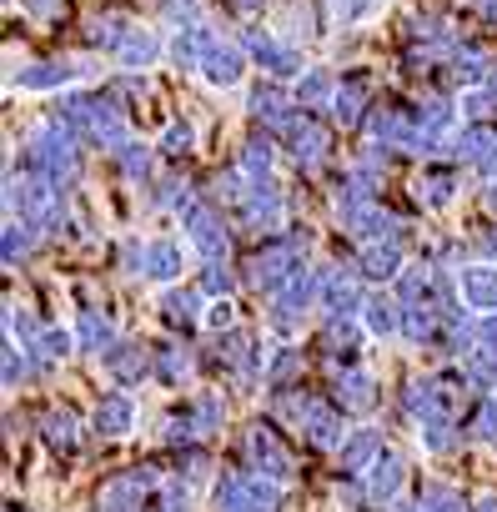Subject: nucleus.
<instances>
[{
	"label": "nucleus",
	"instance_id": "obj_2",
	"mask_svg": "<svg viewBox=\"0 0 497 512\" xmlns=\"http://www.w3.org/2000/svg\"><path fill=\"white\" fill-rule=\"evenodd\" d=\"M201 81L206 86H236L241 81V71H246V46H236V41H221V36H206V51H201Z\"/></svg>",
	"mask_w": 497,
	"mask_h": 512
},
{
	"label": "nucleus",
	"instance_id": "obj_16",
	"mask_svg": "<svg viewBox=\"0 0 497 512\" xmlns=\"http://www.w3.org/2000/svg\"><path fill=\"white\" fill-rule=\"evenodd\" d=\"M46 447L61 452V457H76L81 452V417H76V407H56L46 417Z\"/></svg>",
	"mask_w": 497,
	"mask_h": 512
},
{
	"label": "nucleus",
	"instance_id": "obj_28",
	"mask_svg": "<svg viewBox=\"0 0 497 512\" xmlns=\"http://www.w3.org/2000/svg\"><path fill=\"white\" fill-rule=\"evenodd\" d=\"M196 307H201L196 292H166V297H161V317H166L171 327H196V317H201Z\"/></svg>",
	"mask_w": 497,
	"mask_h": 512
},
{
	"label": "nucleus",
	"instance_id": "obj_24",
	"mask_svg": "<svg viewBox=\"0 0 497 512\" xmlns=\"http://www.w3.org/2000/svg\"><path fill=\"white\" fill-rule=\"evenodd\" d=\"M417 437H422V447H427L432 457H447V452L462 442V432H457L452 417H422V422H417Z\"/></svg>",
	"mask_w": 497,
	"mask_h": 512
},
{
	"label": "nucleus",
	"instance_id": "obj_22",
	"mask_svg": "<svg viewBox=\"0 0 497 512\" xmlns=\"http://www.w3.org/2000/svg\"><path fill=\"white\" fill-rule=\"evenodd\" d=\"M452 191H457V171L452 166H427L417 176V201H427V206H447Z\"/></svg>",
	"mask_w": 497,
	"mask_h": 512
},
{
	"label": "nucleus",
	"instance_id": "obj_39",
	"mask_svg": "<svg viewBox=\"0 0 497 512\" xmlns=\"http://www.w3.org/2000/svg\"><path fill=\"white\" fill-rule=\"evenodd\" d=\"M482 251H487V256H497V231H492V236H482Z\"/></svg>",
	"mask_w": 497,
	"mask_h": 512
},
{
	"label": "nucleus",
	"instance_id": "obj_14",
	"mask_svg": "<svg viewBox=\"0 0 497 512\" xmlns=\"http://www.w3.org/2000/svg\"><path fill=\"white\" fill-rule=\"evenodd\" d=\"M81 71L71 66V61H36V66H26L21 76H16V86L21 91H61V86H71Z\"/></svg>",
	"mask_w": 497,
	"mask_h": 512
},
{
	"label": "nucleus",
	"instance_id": "obj_6",
	"mask_svg": "<svg viewBox=\"0 0 497 512\" xmlns=\"http://www.w3.org/2000/svg\"><path fill=\"white\" fill-rule=\"evenodd\" d=\"M362 487H367V502H397V492L407 487V462L397 452H382L367 472H362Z\"/></svg>",
	"mask_w": 497,
	"mask_h": 512
},
{
	"label": "nucleus",
	"instance_id": "obj_15",
	"mask_svg": "<svg viewBox=\"0 0 497 512\" xmlns=\"http://www.w3.org/2000/svg\"><path fill=\"white\" fill-rule=\"evenodd\" d=\"M342 412H367L372 402H377V382L362 372V367H347L342 377H337V397H332Z\"/></svg>",
	"mask_w": 497,
	"mask_h": 512
},
{
	"label": "nucleus",
	"instance_id": "obj_1",
	"mask_svg": "<svg viewBox=\"0 0 497 512\" xmlns=\"http://www.w3.org/2000/svg\"><path fill=\"white\" fill-rule=\"evenodd\" d=\"M302 272V246H297V236H272L252 262H246V282H252L257 292H267V297H277L292 277Z\"/></svg>",
	"mask_w": 497,
	"mask_h": 512
},
{
	"label": "nucleus",
	"instance_id": "obj_20",
	"mask_svg": "<svg viewBox=\"0 0 497 512\" xmlns=\"http://www.w3.org/2000/svg\"><path fill=\"white\" fill-rule=\"evenodd\" d=\"M141 272H146L151 282H176V277H181V241H151Z\"/></svg>",
	"mask_w": 497,
	"mask_h": 512
},
{
	"label": "nucleus",
	"instance_id": "obj_31",
	"mask_svg": "<svg viewBox=\"0 0 497 512\" xmlns=\"http://www.w3.org/2000/svg\"><path fill=\"white\" fill-rule=\"evenodd\" d=\"M272 161H277V146H272L267 136L246 141V151H241V171H246V176H267V171H272Z\"/></svg>",
	"mask_w": 497,
	"mask_h": 512
},
{
	"label": "nucleus",
	"instance_id": "obj_27",
	"mask_svg": "<svg viewBox=\"0 0 497 512\" xmlns=\"http://www.w3.org/2000/svg\"><path fill=\"white\" fill-rule=\"evenodd\" d=\"M327 96H337V86H332L327 71H302V76H297V106H302V111H317Z\"/></svg>",
	"mask_w": 497,
	"mask_h": 512
},
{
	"label": "nucleus",
	"instance_id": "obj_34",
	"mask_svg": "<svg viewBox=\"0 0 497 512\" xmlns=\"http://www.w3.org/2000/svg\"><path fill=\"white\" fill-rule=\"evenodd\" d=\"M116 156H121V171H126L131 181H141V176L151 171V151H146V146H136V141H131V146H121Z\"/></svg>",
	"mask_w": 497,
	"mask_h": 512
},
{
	"label": "nucleus",
	"instance_id": "obj_37",
	"mask_svg": "<svg viewBox=\"0 0 497 512\" xmlns=\"http://www.w3.org/2000/svg\"><path fill=\"white\" fill-rule=\"evenodd\" d=\"M206 327H216V332H231V302H226V297H216V302L206 307Z\"/></svg>",
	"mask_w": 497,
	"mask_h": 512
},
{
	"label": "nucleus",
	"instance_id": "obj_5",
	"mask_svg": "<svg viewBox=\"0 0 497 512\" xmlns=\"http://www.w3.org/2000/svg\"><path fill=\"white\" fill-rule=\"evenodd\" d=\"M181 226H186V241L206 256V262H221L226 256V226H221V216L211 211V206H186L181 211Z\"/></svg>",
	"mask_w": 497,
	"mask_h": 512
},
{
	"label": "nucleus",
	"instance_id": "obj_13",
	"mask_svg": "<svg viewBox=\"0 0 497 512\" xmlns=\"http://www.w3.org/2000/svg\"><path fill=\"white\" fill-rule=\"evenodd\" d=\"M327 126H317L307 111H302V121H292V161L297 166H317L322 156H327Z\"/></svg>",
	"mask_w": 497,
	"mask_h": 512
},
{
	"label": "nucleus",
	"instance_id": "obj_17",
	"mask_svg": "<svg viewBox=\"0 0 497 512\" xmlns=\"http://www.w3.org/2000/svg\"><path fill=\"white\" fill-rule=\"evenodd\" d=\"M362 327H367L372 337H392V332H402V302H392V297H382V292L362 297Z\"/></svg>",
	"mask_w": 497,
	"mask_h": 512
},
{
	"label": "nucleus",
	"instance_id": "obj_33",
	"mask_svg": "<svg viewBox=\"0 0 497 512\" xmlns=\"http://www.w3.org/2000/svg\"><path fill=\"white\" fill-rule=\"evenodd\" d=\"M382 6H387V0H337V21H342V26H357V21L377 16Z\"/></svg>",
	"mask_w": 497,
	"mask_h": 512
},
{
	"label": "nucleus",
	"instance_id": "obj_36",
	"mask_svg": "<svg viewBox=\"0 0 497 512\" xmlns=\"http://www.w3.org/2000/svg\"><path fill=\"white\" fill-rule=\"evenodd\" d=\"M191 141H196V131H191L186 121H171V126H166V136H161V151H171V156H176V151H186Z\"/></svg>",
	"mask_w": 497,
	"mask_h": 512
},
{
	"label": "nucleus",
	"instance_id": "obj_23",
	"mask_svg": "<svg viewBox=\"0 0 497 512\" xmlns=\"http://www.w3.org/2000/svg\"><path fill=\"white\" fill-rule=\"evenodd\" d=\"M71 347H76V332H61V327H41V337L31 342V352H36L41 372H51L56 362H66V357H71Z\"/></svg>",
	"mask_w": 497,
	"mask_h": 512
},
{
	"label": "nucleus",
	"instance_id": "obj_21",
	"mask_svg": "<svg viewBox=\"0 0 497 512\" xmlns=\"http://www.w3.org/2000/svg\"><path fill=\"white\" fill-rule=\"evenodd\" d=\"M246 111H252L257 121H272V126H282V121H292V96H287L282 86H262V91H252Z\"/></svg>",
	"mask_w": 497,
	"mask_h": 512
},
{
	"label": "nucleus",
	"instance_id": "obj_25",
	"mask_svg": "<svg viewBox=\"0 0 497 512\" xmlns=\"http://www.w3.org/2000/svg\"><path fill=\"white\" fill-rule=\"evenodd\" d=\"M191 372H196V357H191V347H166V352H156V382H166V387H181Z\"/></svg>",
	"mask_w": 497,
	"mask_h": 512
},
{
	"label": "nucleus",
	"instance_id": "obj_9",
	"mask_svg": "<svg viewBox=\"0 0 497 512\" xmlns=\"http://www.w3.org/2000/svg\"><path fill=\"white\" fill-rule=\"evenodd\" d=\"M297 427L307 432L312 447H342V442H347V432H342V407H337V402H312Z\"/></svg>",
	"mask_w": 497,
	"mask_h": 512
},
{
	"label": "nucleus",
	"instance_id": "obj_26",
	"mask_svg": "<svg viewBox=\"0 0 497 512\" xmlns=\"http://www.w3.org/2000/svg\"><path fill=\"white\" fill-rule=\"evenodd\" d=\"M186 412H191V422H196L201 437H206V432H221V422H226V402H221V392H196V397L186 402Z\"/></svg>",
	"mask_w": 497,
	"mask_h": 512
},
{
	"label": "nucleus",
	"instance_id": "obj_38",
	"mask_svg": "<svg viewBox=\"0 0 497 512\" xmlns=\"http://www.w3.org/2000/svg\"><path fill=\"white\" fill-rule=\"evenodd\" d=\"M472 512H497V497H492V492H482V497L472 502Z\"/></svg>",
	"mask_w": 497,
	"mask_h": 512
},
{
	"label": "nucleus",
	"instance_id": "obj_10",
	"mask_svg": "<svg viewBox=\"0 0 497 512\" xmlns=\"http://www.w3.org/2000/svg\"><path fill=\"white\" fill-rule=\"evenodd\" d=\"M111 56L126 66V71H151L156 61H161V41H156V31H141V26H131L116 46H111Z\"/></svg>",
	"mask_w": 497,
	"mask_h": 512
},
{
	"label": "nucleus",
	"instance_id": "obj_12",
	"mask_svg": "<svg viewBox=\"0 0 497 512\" xmlns=\"http://www.w3.org/2000/svg\"><path fill=\"white\" fill-rule=\"evenodd\" d=\"M457 287H462L467 312H477V317L497 312V267H467Z\"/></svg>",
	"mask_w": 497,
	"mask_h": 512
},
{
	"label": "nucleus",
	"instance_id": "obj_3",
	"mask_svg": "<svg viewBox=\"0 0 497 512\" xmlns=\"http://www.w3.org/2000/svg\"><path fill=\"white\" fill-rule=\"evenodd\" d=\"M246 452H252V462H257V472L262 477H272V482H292V452H287V442L277 437V427H252L246 432Z\"/></svg>",
	"mask_w": 497,
	"mask_h": 512
},
{
	"label": "nucleus",
	"instance_id": "obj_41",
	"mask_svg": "<svg viewBox=\"0 0 497 512\" xmlns=\"http://www.w3.org/2000/svg\"><path fill=\"white\" fill-rule=\"evenodd\" d=\"M487 206H492V211H497V181H492V186H487Z\"/></svg>",
	"mask_w": 497,
	"mask_h": 512
},
{
	"label": "nucleus",
	"instance_id": "obj_19",
	"mask_svg": "<svg viewBox=\"0 0 497 512\" xmlns=\"http://www.w3.org/2000/svg\"><path fill=\"white\" fill-rule=\"evenodd\" d=\"M362 272H367V277H377V282L402 277L407 267H402V251H397V241H367V251H362Z\"/></svg>",
	"mask_w": 497,
	"mask_h": 512
},
{
	"label": "nucleus",
	"instance_id": "obj_40",
	"mask_svg": "<svg viewBox=\"0 0 497 512\" xmlns=\"http://www.w3.org/2000/svg\"><path fill=\"white\" fill-rule=\"evenodd\" d=\"M231 6H236V11H257V6H262V0H231Z\"/></svg>",
	"mask_w": 497,
	"mask_h": 512
},
{
	"label": "nucleus",
	"instance_id": "obj_7",
	"mask_svg": "<svg viewBox=\"0 0 497 512\" xmlns=\"http://www.w3.org/2000/svg\"><path fill=\"white\" fill-rule=\"evenodd\" d=\"M91 427H96V437H106V442L131 437V432H136V402H131L126 392H106L101 407H96V417H91Z\"/></svg>",
	"mask_w": 497,
	"mask_h": 512
},
{
	"label": "nucleus",
	"instance_id": "obj_29",
	"mask_svg": "<svg viewBox=\"0 0 497 512\" xmlns=\"http://www.w3.org/2000/svg\"><path fill=\"white\" fill-rule=\"evenodd\" d=\"M362 106H367V81H347V86H337L332 111H337V121H342V126H352V121L362 116Z\"/></svg>",
	"mask_w": 497,
	"mask_h": 512
},
{
	"label": "nucleus",
	"instance_id": "obj_8",
	"mask_svg": "<svg viewBox=\"0 0 497 512\" xmlns=\"http://www.w3.org/2000/svg\"><path fill=\"white\" fill-rule=\"evenodd\" d=\"M241 211H246V221L262 226V231H282L287 201H282V191H277L272 181H252V191L241 196Z\"/></svg>",
	"mask_w": 497,
	"mask_h": 512
},
{
	"label": "nucleus",
	"instance_id": "obj_35",
	"mask_svg": "<svg viewBox=\"0 0 497 512\" xmlns=\"http://www.w3.org/2000/svg\"><path fill=\"white\" fill-rule=\"evenodd\" d=\"M201 272H206V277H201V287H206V297H226V292H231V272H226L221 262H206Z\"/></svg>",
	"mask_w": 497,
	"mask_h": 512
},
{
	"label": "nucleus",
	"instance_id": "obj_4",
	"mask_svg": "<svg viewBox=\"0 0 497 512\" xmlns=\"http://www.w3.org/2000/svg\"><path fill=\"white\" fill-rule=\"evenodd\" d=\"M101 367H106V377H111L116 387H141L146 377H156V352H146V347H136V342H116V347L101 357Z\"/></svg>",
	"mask_w": 497,
	"mask_h": 512
},
{
	"label": "nucleus",
	"instance_id": "obj_30",
	"mask_svg": "<svg viewBox=\"0 0 497 512\" xmlns=\"http://www.w3.org/2000/svg\"><path fill=\"white\" fill-rule=\"evenodd\" d=\"M302 372V352L297 347H282L277 357H272V367H267V387L272 392H292V377Z\"/></svg>",
	"mask_w": 497,
	"mask_h": 512
},
{
	"label": "nucleus",
	"instance_id": "obj_18",
	"mask_svg": "<svg viewBox=\"0 0 497 512\" xmlns=\"http://www.w3.org/2000/svg\"><path fill=\"white\" fill-rule=\"evenodd\" d=\"M116 342H121V337H116V322H111V317H101V312H86V317L76 322V347H81V352H96V357H106Z\"/></svg>",
	"mask_w": 497,
	"mask_h": 512
},
{
	"label": "nucleus",
	"instance_id": "obj_32",
	"mask_svg": "<svg viewBox=\"0 0 497 512\" xmlns=\"http://www.w3.org/2000/svg\"><path fill=\"white\" fill-rule=\"evenodd\" d=\"M36 246V221H11L6 226V262L16 267V256H26Z\"/></svg>",
	"mask_w": 497,
	"mask_h": 512
},
{
	"label": "nucleus",
	"instance_id": "obj_11",
	"mask_svg": "<svg viewBox=\"0 0 497 512\" xmlns=\"http://www.w3.org/2000/svg\"><path fill=\"white\" fill-rule=\"evenodd\" d=\"M382 452H387V447H382V432H372V427L347 432V442L337 447V457H342V472H347V477H362V472H367Z\"/></svg>",
	"mask_w": 497,
	"mask_h": 512
}]
</instances>
